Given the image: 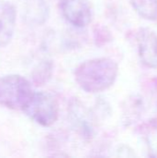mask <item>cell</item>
I'll use <instances>...</instances> for the list:
<instances>
[{
	"mask_svg": "<svg viewBox=\"0 0 157 158\" xmlns=\"http://www.w3.org/2000/svg\"><path fill=\"white\" fill-rule=\"evenodd\" d=\"M118 66L107 57L93 58L81 64L75 70V80L86 93H100L110 88L117 80Z\"/></svg>",
	"mask_w": 157,
	"mask_h": 158,
	"instance_id": "cell-1",
	"label": "cell"
},
{
	"mask_svg": "<svg viewBox=\"0 0 157 158\" xmlns=\"http://www.w3.org/2000/svg\"><path fill=\"white\" fill-rule=\"evenodd\" d=\"M151 129L152 132L150 133L149 143L151 144V146H155L157 151V120L151 123Z\"/></svg>",
	"mask_w": 157,
	"mask_h": 158,
	"instance_id": "cell-12",
	"label": "cell"
},
{
	"mask_svg": "<svg viewBox=\"0 0 157 158\" xmlns=\"http://www.w3.org/2000/svg\"><path fill=\"white\" fill-rule=\"evenodd\" d=\"M136 12L148 20L157 19V0H131Z\"/></svg>",
	"mask_w": 157,
	"mask_h": 158,
	"instance_id": "cell-9",
	"label": "cell"
},
{
	"mask_svg": "<svg viewBox=\"0 0 157 158\" xmlns=\"http://www.w3.org/2000/svg\"><path fill=\"white\" fill-rule=\"evenodd\" d=\"M23 19L31 25L44 23L49 15V8L44 0H22Z\"/></svg>",
	"mask_w": 157,
	"mask_h": 158,
	"instance_id": "cell-7",
	"label": "cell"
},
{
	"mask_svg": "<svg viewBox=\"0 0 157 158\" xmlns=\"http://www.w3.org/2000/svg\"><path fill=\"white\" fill-rule=\"evenodd\" d=\"M60 9L65 19L75 27L82 28L92 21V8L87 0H61Z\"/></svg>",
	"mask_w": 157,
	"mask_h": 158,
	"instance_id": "cell-4",
	"label": "cell"
},
{
	"mask_svg": "<svg viewBox=\"0 0 157 158\" xmlns=\"http://www.w3.org/2000/svg\"><path fill=\"white\" fill-rule=\"evenodd\" d=\"M85 109L78 106L76 103L70 107V116H72V122L74 126L81 131V133L85 137H90L93 134L92 122L87 118Z\"/></svg>",
	"mask_w": 157,
	"mask_h": 158,
	"instance_id": "cell-8",
	"label": "cell"
},
{
	"mask_svg": "<svg viewBox=\"0 0 157 158\" xmlns=\"http://www.w3.org/2000/svg\"><path fill=\"white\" fill-rule=\"evenodd\" d=\"M139 56L148 68L157 69V34L149 30L142 29L137 37Z\"/></svg>",
	"mask_w": 157,
	"mask_h": 158,
	"instance_id": "cell-5",
	"label": "cell"
},
{
	"mask_svg": "<svg viewBox=\"0 0 157 158\" xmlns=\"http://www.w3.org/2000/svg\"><path fill=\"white\" fill-rule=\"evenodd\" d=\"M17 19V10L9 2L0 3V47L7 45L12 40Z\"/></svg>",
	"mask_w": 157,
	"mask_h": 158,
	"instance_id": "cell-6",
	"label": "cell"
},
{
	"mask_svg": "<svg viewBox=\"0 0 157 158\" xmlns=\"http://www.w3.org/2000/svg\"><path fill=\"white\" fill-rule=\"evenodd\" d=\"M93 35H94V40L95 43L99 45L105 44L106 43L110 42L112 39V35L110 31L105 27L101 24L96 25L93 29Z\"/></svg>",
	"mask_w": 157,
	"mask_h": 158,
	"instance_id": "cell-11",
	"label": "cell"
},
{
	"mask_svg": "<svg viewBox=\"0 0 157 158\" xmlns=\"http://www.w3.org/2000/svg\"><path fill=\"white\" fill-rule=\"evenodd\" d=\"M34 92L30 81L17 74L0 78V105L10 109L23 110Z\"/></svg>",
	"mask_w": 157,
	"mask_h": 158,
	"instance_id": "cell-2",
	"label": "cell"
},
{
	"mask_svg": "<svg viewBox=\"0 0 157 158\" xmlns=\"http://www.w3.org/2000/svg\"><path fill=\"white\" fill-rule=\"evenodd\" d=\"M33 121L43 127L52 126L58 118V105L49 94L34 93L31 99L22 110Z\"/></svg>",
	"mask_w": 157,
	"mask_h": 158,
	"instance_id": "cell-3",
	"label": "cell"
},
{
	"mask_svg": "<svg viewBox=\"0 0 157 158\" xmlns=\"http://www.w3.org/2000/svg\"><path fill=\"white\" fill-rule=\"evenodd\" d=\"M53 73V62L51 60H43L39 63L33 69L31 78L32 81L37 86L45 84L51 78Z\"/></svg>",
	"mask_w": 157,
	"mask_h": 158,
	"instance_id": "cell-10",
	"label": "cell"
}]
</instances>
